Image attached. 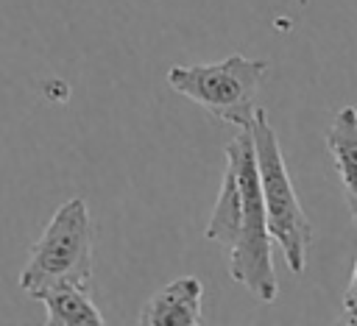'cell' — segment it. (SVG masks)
Here are the masks:
<instances>
[{
	"instance_id": "cell-4",
	"label": "cell",
	"mask_w": 357,
	"mask_h": 326,
	"mask_svg": "<svg viewBox=\"0 0 357 326\" xmlns=\"http://www.w3.org/2000/svg\"><path fill=\"white\" fill-rule=\"evenodd\" d=\"M251 137H254L257 170H259L262 201H265V215H268V231L273 242L282 248L287 267L293 273H304L307 254L312 245V223L298 203V195L287 173V162L279 148V137L271 128L265 109L257 111L251 123Z\"/></svg>"
},
{
	"instance_id": "cell-5",
	"label": "cell",
	"mask_w": 357,
	"mask_h": 326,
	"mask_svg": "<svg viewBox=\"0 0 357 326\" xmlns=\"http://www.w3.org/2000/svg\"><path fill=\"white\" fill-rule=\"evenodd\" d=\"M201 298H204L201 279L178 276L145 301L137 320L145 326H178V323L181 326H198V323H204Z\"/></svg>"
},
{
	"instance_id": "cell-3",
	"label": "cell",
	"mask_w": 357,
	"mask_h": 326,
	"mask_svg": "<svg viewBox=\"0 0 357 326\" xmlns=\"http://www.w3.org/2000/svg\"><path fill=\"white\" fill-rule=\"evenodd\" d=\"M268 61L231 53L212 64L170 67L167 86L187 100L206 109L212 117L231 123L237 128H251L259 106V86L265 78Z\"/></svg>"
},
{
	"instance_id": "cell-6",
	"label": "cell",
	"mask_w": 357,
	"mask_h": 326,
	"mask_svg": "<svg viewBox=\"0 0 357 326\" xmlns=\"http://www.w3.org/2000/svg\"><path fill=\"white\" fill-rule=\"evenodd\" d=\"M326 150L335 162L351 220L357 226V109L354 106H343L332 117V125L326 131Z\"/></svg>"
},
{
	"instance_id": "cell-7",
	"label": "cell",
	"mask_w": 357,
	"mask_h": 326,
	"mask_svg": "<svg viewBox=\"0 0 357 326\" xmlns=\"http://www.w3.org/2000/svg\"><path fill=\"white\" fill-rule=\"evenodd\" d=\"M45 304L50 326H100L106 323L86 284H53L36 295Z\"/></svg>"
},
{
	"instance_id": "cell-1",
	"label": "cell",
	"mask_w": 357,
	"mask_h": 326,
	"mask_svg": "<svg viewBox=\"0 0 357 326\" xmlns=\"http://www.w3.org/2000/svg\"><path fill=\"white\" fill-rule=\"evenodd\" d=\"M223 156L220 192L204 234L229 251V276L257 301L271 304L279 295V281L271 259L273 237L268 231L251 128H243L223 148Z\"/></svg>"
},
{
	"instance_id": "cell-8",
	"label": "cell",
	"mask_w": 357,
	"mask_h": 326,
	"mask_svg": "<svg viewBox=\"0 0 357 326\" xmlns=\"http://www.w3.org/2000/svg\"><path fill=\"white\" fill-rule=\"evenodd\" d=\"M343 320L346 323H357V259H354V270H351V281L343 293Z\"/></svg>"
},
{
	"instance_id": "cell-2",
	"label": "cell",
	"mask_w": 357,
	"mask_h": 326,
	"mask_svg": "<svg viewBox=\"0 0 357 326\" xmlns=\"http://www.w3.org/2000/svg\"><path fill=\"white\" fill-rule=\"evenodd\" d=\"M92 248L95 226L84 198L64 201L39 240L28 251V262L20 270V287L36 298L53 284H86L92 279Z\"/></svg>"
}]
</instances>
